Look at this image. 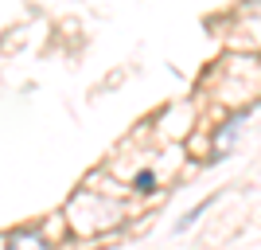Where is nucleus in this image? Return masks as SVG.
Wrapping results in <instances>:
<instances>
[{
	"label": "nucleus",
	"mask_w": 261,
	"mask_h": 250,
	"mask_svg": "<svg viewBox=\"0 0 261 250\" xmlns=\"http://www.w3.org/2000/svg\"><path fill=\"white\" fill-rule=\"evenodd\" d=\"M8 242H16V246H47L39 231H12V235H8Z\"/></svg>",
	"instance_id": "obj_1"
},
{
	"label": "nucleus",
	"mask_w": 261,
	"mask_h": 250,
	"mask_svg": "<svg viewBox=\"0 0 261 250\" xmlns=\"http://www.w3.org/2000/svg\"><path fill=\"white\" fill-rule=\"evenodd\" d=\"M133 188H137V192H156V172H148V168H144V172H137Z\"/></svg>",
	"instance_id": "obj_2"
}]
</instances>
